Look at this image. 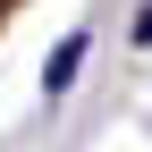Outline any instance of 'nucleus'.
<instances>
[{"label":"nucleus","mask_w":152,"mask_h":152,"mask_svg":"<svg viewBox=\"0 0 152 152\" xmlns=\"http://www.w3.org/2000/svg\"><path fill=\"white\" fill-rule=\"evenodd\" d=\"M76 68H85V34H68V42L51 51V68H42V93H51V102H59V93L76 85Z\"/></svg>","instance_id":"obj_1"}]
</instances>
